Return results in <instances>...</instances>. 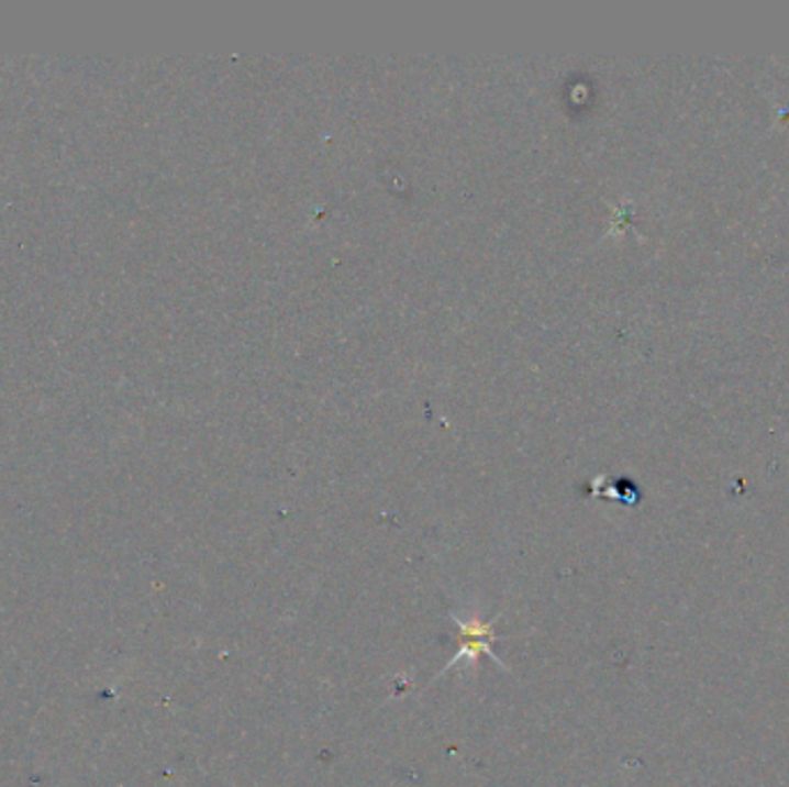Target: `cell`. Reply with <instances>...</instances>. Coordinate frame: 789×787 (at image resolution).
I'll return each mask as SVG.
<instances>
[{"mask_svg": "<svg viewBox=\"0 0 789 787\" xmlns=\"http://www.w3.org/2000/svg\"><path fill=\"white\" fill-rule=\"evenodd\" d=\"M451 619L462 629V650L457 652L455 658L448 661V665H446L444 669H441V675H444L448 667L457 665L459 661H471V663H476V661L480 658V654H487V656L494 658V661L499 663V658H497V656L492 654V650H490V644L497 640V638H494V623H492V621L487 623V621H480L478 617L462 619V617H457L455 612H451ZM441 675H438V677H441Z\"/></svg>", "mask_w": 789, "mask_h": 787, "instance_id": "1", "label": "cell"}]
</instances>
